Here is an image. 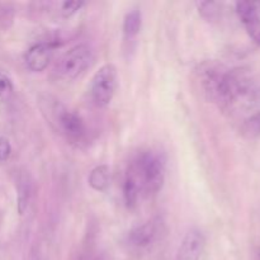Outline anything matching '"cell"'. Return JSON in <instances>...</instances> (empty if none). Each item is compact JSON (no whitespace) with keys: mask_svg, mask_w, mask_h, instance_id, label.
Segmentation results:
<instances>
[{"mask_svg":"<svg viewBox=\"0 0 260 260\" xmlns=\"http://www.w3.org/2000/svg\"><path fill=\"white\" fill-rule=\"evenodd\" d=\"M167 161L161 152L155 150L142 151L129 162L124 179L131 182L141 197L154 196L165 183Z\"/></svg>","mask_w":260,"mask_h":260,"instance_id":"6da1fadb","label":"cell"},{"mask_svg":"<svg viewBox=\"0 0 260 260\" xmlns=\"http://www.w3.org/2000/svg\"><path fill=\"white\" fill-rule=\"evenodd\" d=\"M260 98V86L248 68L228 69L221 86L217 106L223 111L249 107Z\"/></svg>","mask_w":260,"mask_h":260,"instance_id":"7a4b0ae2","label":"cell"},{"mask_svg":"<svg viewBox=\"0 0 260 260\" xmlns=\"http://www.w3.org/2000/svg\"><path fill=\"white\" fill-rule=\"evenodd\" d=\"M48 119L58 132L75 145H81L88 140V127L80 114L69 109L60 101H48Z\"/></svg>","mask_w":260,"mask_h":260,"instance_id":"3957f363","label":"cell"},{"mask_svg":"<svg viewBox=\"0 0 260 260\" xmlns=\"http://www.w3.org/2000/svg\"><path fill=\"white\" fill-rule=\"evenodd\" d=\"M94 61V51L86 43H80L66 51L57 60L53 73L62 80H75L83 75Z\"/></svg>","mask_w":260,"mask_h":260,"instance_id":"277c9868","label":"cell"},{"mask_svg":"<svg viewBox=\"0 0 260 260\" xmlns=\"http://www.w3.org/2000/svg\"><path fill=\"white\" fill-rule=\"evenodd\" d=\"M118 89V71L113 63H104L94 74L90 83V98L99 108L109 106Z\"/></svg>","mask_w":260,"mask_h":260,"instance_id":"5b68a950","label":"cell"},{"mask_svg":"<svg viewBox=\"0 0 260 260\" xmlns=\"http://www.w3.org/2000/svg\"><path fill=\"white\" fill-rule=\"evenodd\" d=\"M162 234L164 222L155 217L132 228L127 234V244L135 250H147L161 239Z\"/></svg>","mask_w":260,"mask_h":260,"instance_id":"8992f818","label":"cell"},{"mask_svg":"<svg viewBox=\"0 0 260 260\" xmlns=\"http://www.w3.org/2000/svg\"><path fill=\"white\" fill-rule=\"evenodd\" d=\"M205 248V234L200 229L192 228L183 236L174 260H201Z\"/></svg>","mask_w":260,"mask_h":260,"instance_id":"52a82bcc","label":"cell"},{"mask_svg":"<svg viewBox=\"0 0 260 260\" xmlns=\"http://www.w3.org/2000/svg\"><path fill=\"white\" fill-rule=\"evenodd\" d=\"M55 46L51 42H40L33 45L25 53V66L33 73L46 70L53 57Z\"/></svg>","mask_w":260,"mask_h":260,"instance_id":"ba28073f","label":"cell"},{"mask_svg":"<svg viewBox=\"0 0 260 260\" xmlns=\"http://www.w3.org/2000/svg\"><path fill=\"white\" fill-rule=\"evenodd\" d=\"M236 13L245 25L249 36L260 46V12L258 4L251 2L236 3Z\"/></svg>","mask_w":260,"mask_h":260,"instance_id":"9c48e42d","label":"cell"},{"mask_svg":"<svg viewBox=\"0 0 260 260\" xmlns=\"http://www.w3.org/2000/svg\"><path fill=\"white\" fill-rule=\"evenodd\" d=\"M33 192H35V187H33V180L29 173H19V177L17 179V210L19 215H24L29 208L33 194H35Z\"/></svg>","mask_w":260,"mask_h":260,"instance_id":"30bf717a","label":"cell"},{"mask_svg":"<svg viewBox=\"0 0 260 260\" xmlns=\"http://www.w3.org/2000/svg\"><path fill=\"white\" fill-rule=\"evenodd\" d=\"M142 25V14L139 9H132L126 13L122 24V35L124 42H134L139 36Z\"/></svg>","mask_w":260,"mask_h":260,"instance_id":"8fae6325","label":"cell"},{"mask_svg":"<svg viewBox=\"0 0 260 260\" xmlns=\"http://www.w3.org/2000/svg\"><path fill=\"white\" fill-rule=\"evenodd\" d=\"M88 183L96 192H104L111 184V169L108 165H98L94 168L88 177Z\"/></svg>","mask_w":260,"mask_h":260,"instance_id":"7c38bea8","label":"cell"},{"mask_svg":"<svg viewBox=\"0 0 260 260\" xmlns=\"http://www.w3.org/2000/svg\"><path fill=\"white\" fill-rule=\"evenodd\" d=\"M241 134L246 139H260V111L253 113L244 121L241 126Z\"/></svg>","mask_w":260,"mask_h":260,"instance_id":"4fadbf2b","label":"cell"},{"mask_svg":"<svg viewBox=\"0 0 260 260\" xmlns=\"http://www.w3.org/2000/svg\"><path fill=\"white\" fill-rule=\"evenodd\" d=\"M14 22V8L7 3H0V28L7 29Z\"/></svg>","mask_w":260,"mask_h":260,"instance_id":"5bb4252c","label":"cell"},{"mask_svg":"<svg viewBox=\"0 0 260 260\" xmlns=\"http://www.w3.org/2000/svg\"><path fill=\"white\" fill-rule=\"evenodd\" d=\"M197 7L198 10H200V14L207 20H215L218 17V13H220L218 4H216V3L201 2L197 3Z\"/></svg>","mask_w":260,"mask_h":260,"instance_id":"9a60e30c","label":"cell"},{"mask_svg":"<svg viewBox=\"0 0 260 260\" xmlns=\"http://www.w3.org/2000/svg\"><path fill=\"white\" fill-rule=\"evenodd\" d=\"M13 90H14V85H13L12 79L4 71L0 70V98L9 99L12 96Z\"/></svg>","mask_w":260,"mask_h":260,"instance_id":"2e32d148","label":"cell"},{"mask_svg":"<svg viewBox=\"0 0 260 260\" xmlns=\"http://www.w3.org/2000/svg\"><path fill=\"white\" fill-rule=\"evenodd\" d=\"M84 7L83 2H62L60 5V14L63 18H70Z\"/></svg>","mask_w":260,"mask_h":260,"instance_id":"e0dca14e","label":"cell"},{"mask_svg":"<svg viewBox=\"0 0 260 260\" xmlns=\"http://www.w3.org/2000/svg\"><path fill=\"white\" fill-rule=\"evenodd\" d=\"M12 155V145L7 137H0V161L4 162Z\"/></svg>","mask_w":260,"mask_h":260,"instance_id":"ac0fdd59","label":"cell"},{"mask_svg":"<svg viewBox=\"0 0 260 260\" xmlns=\"http://www.w3.org/2000/svg\"><path fill=\"white\" fill-rule=\"evenodd\" d=\"M80 260H98L96 258H94V256H84V258H81Z\"/></svg>","mask_w":260,"mask_h":260,"instance_id":"d6986e66","label":"cell"},{"mask_svg":"<svg viewBox=\"0 0 260 260\" xmlns=\"http://www.w3.org/2000/svg\"><path fill=\"white\" fill-rule=\"evenodd\" d=\"M258 260H260V251L258 253Z\"/></svg>","mask_w":260,"mask_h":260,"instance_id":"ffe728a7","label":"cell"}]
</instances>
